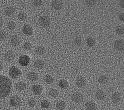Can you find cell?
I'll return each mask as SVG.
<instances>
[{"label":"cell","mask_w":124,"mask_h":110,"mask_svg":"<svg viewBox=\"0 0 124 110\" xmlns=\"http://www.w3.org/2000/svg\"><path fill=\"white\" fill-rule=\"evenodd\" d=\"M74 44L77 46H79L81 45L82 44V40L81 38L80 37L77 36L74 39Z\"/></svg>","instance_id":"1f68e13d"},{"label":"cell","mask_w":124,"mask_h":110,"mask_svg":"<svg viewBox=\"0 0 124 110\" xmlns=\"http://www.w3.org/2000/svg\"><path fill=\"white\" fill-rule=\"evenodd\" d=\"M71 99L75 103H80L83 100V95L80 93L76 92L72 95Z\"/></svg>","instance_id":"ba28073f"},{"label":"cell","mask_w":124,"mask_h":110,"mask_svg":"<svg viewBox=\"0 0 124 110\" xmlns=\"http://www.w3.org/2000/svg\"><path fill=\"white\" fill-rule=\"evenodd\" d=\"M10 43L12 46H17L20 43V39L16 35H12L10 38Z\"/></svg>","instance_id":"2e32d148"},{"label":"cell","mask_w":124,"mask_h":110,"mask_svg":"<svg viewBox=\"0 0 124 110\" xmlns=\"http://www.w3.org/2000/svg\"><path fill=\"white\" fill-rule=\"evenodd\" d=\"M3 19H2V17L0 16V27H1L3 25Z\"/></svg>","instance_id":"ab89813d"},{"label":"cell","mask_w":124,"mask_h":110,"mask_svg":"<svg viewBox=\"0 0 124 110\" xmlns=\"http://www.w3.org/2000/svg\"><path fill=\"white\" fill-rule=\"evenodd\" d=\"M31 90L34 94L39 95L43 91V87L40 84H34L32 86Z\"/></svg>","instance_id":"9c48e42d"},{"label":"cell","mask_w":124,"mask_h":110,"mask_svg":"<svg viewBox=\"0 0 124 110\" xmlns=\"http://www.w3.org/2000/svg\"><path fill=\"white\" fill-rule=\"evenodd\" d=\"M34 66L37 69H42L45 65V62L41 59H37L34 62Z\"/></svg>","instance_id":"ffe728a7"},{"label":"cell","mask_w":124,"mask_h":110,"mask_svg":"<svg viewBox=\"0 0 124 110\" xmlns=\"http://www.w3.org/2000/svg\"><path fill=\"white\" fill-rule=\"evenodd\" d=\"M118 18L121 21L123 22L124 21V13H120L119 16H118Z\"/></svg>","instance_id":"74e56055"},{"label":"cell","mask_w":124,"mask_h":110,"mask_svg":"<svg viewBox=\"0 0 124 110\" xmlns=\"http://www.w3.org/2000/svg\"><path fill=\"white\" fill-rule=\"evenodd\" d=\"M11 110L9 109H5V110Z\"/></svg>","instance_id":"b9f144b4"},{"label":"cell","mask_w":124,"mask_h":110,"mask_svg":"<svg viewBox=\"0 0 124 110\" xmlns=\"http://www.w3.org/2000/svg\"><path fill=\"white\" fill-rule=\"evenodd\" d=\"M9 74L12 79H16L21 74V70L15 66H12L9 69Z\"/></svg>","instance_id":"3957f363"},{"label":"cell","mask_w":124,"mask_h":110,"mask_svg":"<svg viewBox=\"0 0 124 110\" xmlns=\"http://www.w3.org/2000/svg\"><path fill=\"white\" fill-rule=\"evenodd\" d=\"M76 86L79 88H83L86 84V80L84 77L78 76L76 78Z\"/></svg>","instance_id":"52a82bcc"},{"label":"cell","mask_w":124,"mask_h":110,"mask_svg":"<svg viewBox=\"0 0 124 110\" xmlns=\"http://www.w3.org/2000/svg\"><path fill=\"white\" fill-rule=\"evenodd\" d=\"M120 6L123 8L124 7V0H121L120 1Z\"/></svg>","instance_id":"f35d334b"},{"label":"cell","mask_w":124,"mask_h":110,"mask_svg":"<svg viewBox=\"0 0 124 110\" xmlns=\"http://www.w3.org/2000/svg\"><path fill=\"white\" fill-rule=\"evenodd\" d=\"M45 48L43 46H38L37 47H36L35 51V53L39 55H41L44 54L45 52Z\"/></svg>","instance_id":"484cf974"},{"label":"cell","mask_w":124,"mask_h":110,"mask_svg":"<svg viewBox=\"0 0 124 110\" xmlns=\"http://www.w3.org/2000/svg\"><path fill=\"white\" fill-rule=\"evenodd\" d=\"M58 85L61 89H66L68 86V83L65 79H62L59 80L58 82Z\"/></svg>","instance_id":"7402d4cb"},{"label":"cell","mask_w":124,"mask_h":110,"mask_svg":"<svg viewBox=\"0 0 124 110\" xmlns=\"http://www.w3.org/2000/svg\"><path fill=\"white\" fill-rule=\"evenodd\" d=\"M26 84L23 81H19L16 85V88L18 91H22L26 88Z\"/></svg>","instance_id":"44dd1931"},{"label":"cell","mask_w":124,"mask_h":110,"mask_svg":"<svg viewBox=\"0 0 124 110\" xmlns=\"http://www.w3.org/2000/svg\"><path fill=\"white\" fill-rule=\"evenodd\" d=\"M40 105L42 108L44 109H47L50 106V102L48 100L44 99L41 101Z\"/></svg>","instance_id":"83f0119b"},{"label":"cell","mask_w":124,"mask_h":110,"mask_svg":"<svg viewBox=\"0 0 124 110\" xmlns=\"http://www.w3.org/2000/svg\"><path fill=\"white\" fill-rule=\"evenodd\" d=\"M56 107L59 110H63L66 107V103L63 100H60L56 103Z\"/></svg>","instance_id":"cb8c5ba5"},{"label":"cell","mask_w":124,"mask_h":110,"mask_svg":"<svg viewBox=\"0 0 124 110\" xmlns=\"http://www.w3.org/2000/svg\"><path fill=\"white\" fill-rule=\"evenodd\" d=\"M23 48L26 50H30L32 48L31 44L29 42H25L23 45Z\"/></svg>","instance_id":"d6a6232c"},{"label":"cell","mask_w":124,"mask_h":110,"mask_svg":"<svg viewBox=\"0 0 124 110\" xmlns=\"http://www.w3.org/2000/svg\"><path fill=\"white\" fill-rule=\"evenodd\" d=\"M86 44L88 47H92L95 45V40L92 37H88L86 39Z\"/></svg>","instance_id":"603a6c76"},{"label":"cell","mask_w":124,"mask_h":110,"mask_svg":"<svg viewBox=\"0 0 124 110\" xmlns=\"http://www.w3.org/2000/svg\"><path fill=\"white\" fill-rule=\"evenodd\" d=\"M44 81L46 83L51 84L54 81V78L51 75L47 74L44 77Z\"/></svg>","instance_id":"d4e9b609"},{"label":"cell","mask_w":124,"mask_h":110,"mask_svg":"<svg viewBox=\"0 0 124 110\" xmlns=\"http://www.w3.org/2000/svg\"><path fill=\"white\" fill-rule=\"evenodd\" d=\"M30 57L27 55H22L19 56L18 62L19 64L22 66H26L30 63Z\"/></svg>","instance_id":"5b68a950"},{"label":"cell","mask_w":124,"mask_h":110,"mask_svg":"<svg viewBox=\"0 0 124 110\" xmlns=\"http://www.w3.org/2000/svg\"><path fill=\"white\" fill-rule=\"evenodd\" d=\"M3 67V64H2V63L0 61V71H1L2 70Z\"/></svg>","instance_id":"60d3db41"},{"label":"cell","mask_w":124,"mask_h":110,"mask_svg":"<svg viewBox=\"0 0 124 110\" xmlns=\"http://www.w3.org/2000/svg\"><path fill=\"white\" fill-rule=\"evenodd\" d=\"M6 37V34L4 31H0V40H4Z\"/></svg>","instance_id":"d590c367"},{"label":"cell","mask_w":124,"mask_h":110,"mask_svg":"<svg viewBox=\"0 0 124 110\" xmlns=\"http://www.w3.org/2000/svg\"><path fill=\"white\" fill-rule=\"evenodd\" d=\"M95 97L99 100H102L106 98V94L103 90H98L96 92Z\"/></svg>","instance_id":"e0dca14e"},{"label":"cell","mask_w":124,"mask_h":110,"mask_svg":"<svg viewBox=\"0 0 124 110\" xmlns=\"http://www.w3.org/2000/svg\"><path fill=\"white\" fill-rule=\"evenodd\" d=\"M39 25L43 28H47L50 24V17L46 15L40 16L38 20Z\"/></svg>","instance_id":"7a4b0ae2"},{"label":"cell","mask_w":124,"mask_h":110,"mask_svg":"<svg viewBox=\"0 0 124 110\" xmlns=\"http://www.w3.org/2000/svg\"><path fill=\"white\" fill-rule=\"evenodd\" d=\"M85 108L86 110H96V105L92 101H87L85 104Z\"/></svg>","instance_id":"9a60e30c"},{"label":"cell","mask_w":124,"mask_h":110,"mask_svg":"<svg viewBox=\"0 0 124 110\" xmlns=\"http://www.w3.org/2000/svg\"><path fill=\"white\" fill-rule=\"evenodd\" d=\"M49 95L52 97L55 98L58 96L59 92L57 90L55 89H54V88L50 89L49 91Z\"/></svg>","instance_id":"4316f807"},{"label":"cell","mask_w":124,"mask_h":110,"mask_svg":"<svg viewBox=\"0 0 124 110\" xmlns=\"http://www.w3.org/2000/svg\"><path fill=\"white\" fill-rule=\"evenodd\" d=\"M9 103L11 106L14 107H18L20 106L22 103L21 99L18 96L15 95L12 96L9 101Z\"/></svg>","instance_id":"277c9868"},{"label":"cell","mask_w":124,"mask_h":110,"mask_svg":"<svg viewBox=\"0 0 124 110\" xmlns=\"http://www.w3.org/2000/svg\"><path fill=\"white\" fill-rule=\"evenodd\" d=\"M43 1L41 0H35L33 1V5L35 7H39L43 4Z\"/></svg>","instance_id":"836d02e7"},{"label":"cell","mask_w":124,"mask_h":110,"mask_svg":"<svg viewBox=\"0 0 124 110\" xmlns=\"http://www.w3.org/2000/svg\"><path fill=\"white\" fill-rule=\"evenodd\" d=\"M36 101L33 99H30L28 101V105L30 107H33L36 105Z\"/></svg>","instance_id":"e575fe53"},{"label":"cell","mask_w":124,"mask_h":110,"mask_svg":"<svg viewBox=\"0 0 124 110\" xmlns=\"http://www.w3.org/2000/svg\"><path fill=\"white\" fill-rule=\"evenodd\" d=\"M12 81L7 77L0 75V98H4L10 94Z\"/></svg>","instance_id":"6da1fadb"},{"label":"cell","mask_w":124,"mask_h":110,"mask_svg":"<svg viewBox=\"0 0 124 110\" xmlns=\"http://www.w3.org/2000/svg\"><path fill=\"white\" fill-rule=\"evenodd\" d=\"M114 48L119 51H123L124 50V42L123 39L115 40L113 44Z\"/></svg>","instance_id":"8992f818"},{"label":"cell","mask_w":124,"mask_h":110,"mask_svg":"<svg viewBox=\"0 0 124 110\" xmlns=\"http://www.w3.org/2000/svg\"><path fill=\"white\" fill-rule=\"evenodd\" d=\"M85 3L87 6H89V7H92L93 6L95 5V1L94 0H86L85 1Z\"/></svg>","instance_id":"8d00e7d4"},{"label":"cell","mask_w":124,"mask_h":110,"mask_svg":"<svg viewBox=\"0 0 124 110\" xmlns=\"http://www.w3.org/2000/svg\"><path fill=\"white\" fill-rule=\"evenodd\" d=\"M121 97L122 96L120 93L116 92L112 94L111 96V100L114 103L116 104L119 103L121 99Z\"/></svg>","instance_id":"5bb4252c"},{"label":"cell","mask_w":124,"mask_h":110,"mask_svg":"<svg viewBox=\"0 0 124 110\" xmlns=\"http://www.w3.org/2000/svg\"><path fill=\"white\" fill-rule=\"evenodd\" d=\"M27 78L31 81H35L38 79V76L36 73L33 71H30L27 74Z\"/></svg>","instance_id":"4fadbf2b"},{"label":"cell","mask_w":124,"mask_h":110,"mask_svg":"<svg viewBox=\"0 0 124 110\" xmlns=\"http://www.w3.org/2000/svg\"><path fill=\"white\" fill-rule=\"evenodd\" d=\"M15 12V9L13 7L9 6H7L4 9V14L7 16L12 15Z\"/></svg>","instance_id":"d6986e66"},{"label":"cell","mask_w":124,"mask_h":110,"mask_svg":"<svg viewBox=\"0 0 124 110\" xmlns=\"http://www.w3.org/2000/svg\"><path fill=\"white\" fill-rule=\"evenodd\" d=\"M27 17V14L24 12H20L17 15V18L20 21H24Z\"/></svg>","instance_id":"f1b7e54d"},{"label":"cell","mask_w":124,"mask_h":110,"mask_svg":"<svg viewBox=\"0 0 124 110\" xmlns=\"http://www.w3.org/2000/svg\"><path fill=\"white\" fill-rule=\"evenodd\" d=\"M4 58L6 61L11 62L14 60L15 58V54L12 51L8 50L5 52Z\"/></svg>","instance_id":"7c38bea8"},{"label":"cell","mask_w":124,"mask_h":110,"mask_svg":"<svg viewBox=\"0 0 124 110\" xmlns=\"http://www.w3.org/2000/svg\"><path fill=\"white\" fill-rule=\"evenodd\" d=\"M33 28L32 27L29 25L26 24L22 28V32L23 33L26 35H31L33 33Z\"/></svg>","instance_id":"30bf717a"},{"label":"cell","mask_w":124,"mask_h":110,"mask_svg":"<svg viewBox=\"0 0 124 110\" xmlns=\"http://www.w3.org/2000/svg\"><path fill=\"white\" fill-rule=\"evenodd\" d=\"M108 78L107 75H100L97 79V80L98 82L102 84H106L108 81Z\"/></svg>","instance_id":"ac0fdd59"},{"label":"cell","mask_w":124,"mask_h":110,"mask_svg":"<svg viewBox=\"0 0 124 110\" xmlns=\"http://www.w3.org/2000/svg\"></svg>","instance_id":"7bdbcfd3"},{"label":"cell","mask_w":124,"mask_h":110,"mask_svg":"<svg viewBox=\"0 0 124 110\" xmlns=\"http://www.w3.org/2000/svg\"><path fill=\"white\" fill-rule=\"evenodd\" d=\"M7 28L10 30H13L16 28V24L13 21H9L7 24Z\"/></svg>","instance_id":"4dcf8cb0"},{"label":"cell","mask_w":124,"mask_h":110,"mask_svg":"<svg viewBox=\"0 0 124 110\" xmlns=\"http://www.w3.org/2000/svg\"><path fill=\"white\" fill-rule=\"evenodd\" d=\"M115 31L119 35H121L124 34L123 26L121 25H118L115 28Z\"/></svg>","instance_id":"f546056e"},{"label":"cell","mask_w":124,"mask_h":110,"mask_svg":"<svg viewBox=\"0 0 124 110\" xmlns=\"http://www.w3.org/2000/svg\"><path fill=\"white\" fill-rule=\"evenodd\" d=\"M52 7L57 10L61 9L63 7V2L60 0H53L51 2Z\"/></svg>","instance_id":"8fae6325"}]
</instances>
